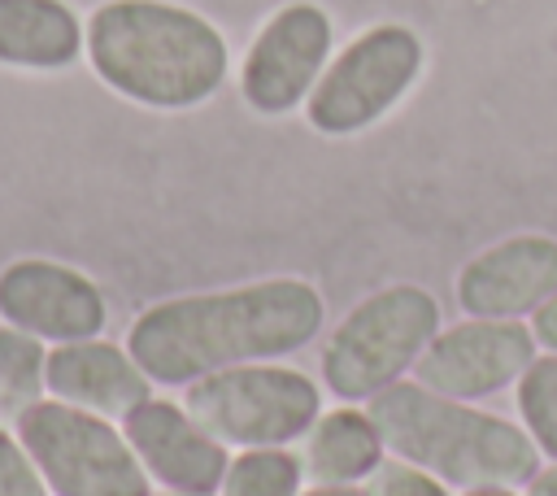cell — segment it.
Segmentation results:
<instances>
[{"label":"cell","mask_w":557,"mask_h":496,"mask_svg":"<svg viewBox=\"0 0 557 496\" xmlns=\"http://www.w3.org/2000/svg\"><path fill=\"white\" fill-rule=\"evenodd\" d=\"M322 326V292L309 278L274 274L152 300L126 326V348L157 387H187L231 365L283 361L309 348Z\"/></svg>","instance_id":"obj_1"},{"label":"cell","mask_w":557,"mask_h":496,"mask_svg":"<svg viewBox=\"0 0 557 496\" xmlns=\"http://www.w3.org/2000/svg\"><path fill=\"white\" fill-rule=\"evenodd\" d=\"M87 61L104 87L148 109L205 104L226 78V39L170 0H104L87 22Z\"/></svg>","instance_id":"obj_2"},{"label":"cell","mask_w":557,"mask_h":496,"mask_svg":"<svg viewBox=\"0 0 557 496\" xmlns=\"http://www.w3.org/2000/svg\"><path fill=\"white\" fill-rule=\"evenodd\" d=\"M370 413L392 457L431 470L453 492L522 487L544 461L522 422H509L470 400L440 396L418 379H400L379 392Z\"/></svg>","instance_id":"obj_3"},{"label":"cell","mask_w":557,"mask_h":496,"mask_svg":"<svg viewBox=\"0 0 557 496\" xmlns=\"http://www.w3.org/2000/svg\"><path fill=\"white\" fill-rule=\"evenodd\" d=\"M440 326L444 309L422 283H387L361 296L322 339V387L344 405H370L379 392L413 374Z\"/></svg>","instance_id":"obj_4"},{"label":"cell","mask_w":557,"mask_h":496,"mask_svg":"<svg viewBox=\"0 0 557 496\" xmlns=\"http://www.w3.org/2000/svg\"><path fill=\"white\" fill-rule=\"evenodd\" d=\"M322 383L287 361H248L183 387V405L231 452L296 448L322 413Z\"/></svg>","instance_id":"obj_5"},{"label":"cell","mask_w":557,"mask_h":496,"mask_svg":"<svg viewBox=\"0 0 557 496\" xmlns=\"http://www.w3.org/2000/svg\"><path fill=\"white\" fill-rule=\"evenodd\" d=\"M52 496H157L122 422L39 396L13 418Z\"/></svg>","instance_id":"obj_6"},{"label":"cell","mask_w":557,"mask_h":496,"mask_svg":"<svg viewBox=\"0 0 557 496\" xmlns=\"http://www.w3.org/2000/svg\"><path fill=\"white\" fill-rule=\"evenodd\" d=\"M418 70L422 39L409 26H370L322 70L305 100V117L322 135H357L400 104V96L418 83Z\"/></svg>","instance_id":"obj_7"},{"label":"cell","mask_w":557,"mask_h":496,"mask_svg":"<svg viewBox=\"0 0 557 496\" xmlns=\"http://www.w3.org/2000/svg\"><path fill=\"white\" fill-rule=\"evenodd\" d=\"M540 357V344L531 335V322L522 318H461L440 326V335L426 344L422 361L409 379L422 387L483 405L500 392H509L522 370Z\"/></svg>","instance_id":"obj_8"},{"label":"cell","mask_w":557,"mask_h":496,"mask_svg":"<svg viewBox=\"0 0 557 496\" xmlns=\"http://www.w3.org/2000/svg\"><path fill=\"white\" fill-rule=\"evenodd\" d=\"M0 322L57 348L104 335L109 300L91 274L65 261L17 257L0 270Z\"/></svg>","instance_id":"obj_9"},{"label":"cell","mask_w":557,"mask_h":496,"mask_svg":"<svg viewBox=\"0 0 557 496\" xmlns=\"http://www.w3.org/2000/svg\"><path fill=\"white\" fill-rule=\"evenodd\" d=\"M331 65V17L300 0L278 9L252 39L239 65V91L257 113H292L309 100Z\"/></svg>","instance_id":"obj_10"},{"label":"cell","mask_w":557,"mask_h":496,"mask_svg":"<svg viewBox=\"0 0 557 496\" xmlns=\"http://www.w3.org/2000/svg\"><path fill=\"white\" fill-rule=\"evenodd\" d=\"M122 431L157 492L218 496L222 474L231 466V448L209 426H200L183 400L152 392L122 418Z\"/></svg>","instance_id":"obj_11"},{"label":"cell","mask_w":557,"mask_h":496,"mask_svg":"<svg viewBox=\"0 0 557 496\" xmlns=\"http://www.w3.org/2000/svg\"><path fill=\"white\" fill-rule=\"evenodd\" d=\"M466 318H531L557 296V239L540 231L505 235L479 248L453 278Z\"/></svg>","instance_id":"obj_12"},{"label":"cell","mask_w":557,"mask_h":496,"mask_svg":"<svg viewBox=\"0 0 557 496\" xmlns=\"http://www.w3.org/2000/svg\"><path fill=\"white\" fill-rule=\"evenodd\" d=\"M152 392H157V383L144 374V365L131 357L126 344L96 335V339H74V344L48 348V396H57L65 405H78V409L122 422Z\"/></svg>","instance_id":"obj_13"},{"label":"cell","mask_w":557,"mask_h":496,"mask_svg":"<svg viewBox=\"0 0 557 496\" xmlns=\"http://www.w3.org/2000/svg\"><path fill=\"white\" fill-rule=\"evenodd\" d=\"M296 452L305 461L309 483H344V487H361L392 457L370 405H344V400L318 413V422L305 431Z\"/></svg>","instance_id":"obj_14"},{"label":"cell","mask_w":557,"mask_h":496,"mask_svg":"<svg viewBox=\"0 0 557 496\" xmlns=\"http://www.w3.org/2000/svg\"><path fill=\"white\" fill-rule=\"evenodd\" d=\"M83 48L87 30L65 0H0V65L65 70Z\"/></svg>","instance_id":"obj_15"},{"label":"cell","mask_w":557,"mask_h":496,"mask_svg":"<svg viewBox=\"0 0 557 496\" xmlns=\"http://www.w3.org/2000/svg\"><path fill=\"white\" fill-rule=\"evenodd\" d=\"M305 483L296 448H235L218 496H300Z\"/></svg>","instance_id":"obj_16"},{"label":"cell","mask_w":557,"mask_h":496,"mask_svg":"<svg viewBox=\"0 0 557 496\" xmlns=\"http://www.w3.org/2000/svg\"><path fill=\"white\" fill-rule=\"evenodd\" d=\"M48 396V344L0 322V409L13 418Z\"/></svg>","instance_id":"obj_17"},{"label":"cell","mask_w":557,"mask_h":496,"mask_svg":"<svg viewBox=\"0 0 557 496\" xmlns=\"http://www.w3.org/2000/svg\"><path fill=\"white\" fill-rule=\"evenodd\" d=\"M518 422L544 461H557V352H540L513 383Z\"/></svg>","instance_id":"obj_18"},{"label":"cell","mask_w":557,"mask_h":496,"mask_svg":"<svg viewBox=\"0 0 557 496\" xmlns=\"http://www.w3.org/2000/svg\"><path fill=\"white\" fill-rule=\"evenodd\" d=\"M361 487H366V496H461L444 479H435L431 470L400 461V457H387Z\"/></svg>","instance_id":"obj_19"},{"label":"cell","mask_w":557,"mask_h":496,"mask_svg":"<svg viewBox=\"0 0 557 496\" xmlns=\"http://www.w3.org/2000/svg\"><path fill=\"white\" fill-rule=\"evenodd\" d=\"M0 496H52L22 435L0 422Z\"/></svg>","instance_id":"obj_20"},{"label":"cell","mask_w":557,"mask_h":496,"mask_svg":"<svg viewBox=\"0 0 557 496\" xmlns=\"http://www.w3.org/2000/svg\"><path fill=\"white\" fill-rule=\"evenodd\" d=\"M527 322H531V335H535L540 352H557V296L548 305H540Z\"/></svg>","instance_id":"obj_21"},{"label":"cell","mask_w":557,"mask_h":496,"mask_svg":"<svg viewBox=\"0 0 557 496\" xmlns=\"http://www.w3.org/2000/svg\"><path fill=\"white\" fill-rule=\"evenodd\" d=\"M518 492L522 496H557V461H540V470Z\"/></svg>","instance_id":"obj_22"},{"label":"cell","mask_w":557,"mask_h":496,"mask_svg":"<svg viewBox=\"0 0 557 496\" xmlns=\"http://www.w3.org/2000/svg\"><path fill=\"white\" fill-rule=\"evenodd\" d=\"M300 496H366V487H344V483H305Z\"/></svg>","instance_id":"obj_23"},{"label":"cell","mask_w":557,"mask_h":496,"mask_svg":"<svg viewBox=\"0 0 557 496\" xmlns=\"http://www.w3.org/2000/svg\"><path fill=\"white\" fill-rule=\"evenodd\" d=\"M461 496H522L518 487H474V492H461Z\"/></svg>","instance_id":"obj_24"}]
</instances>
